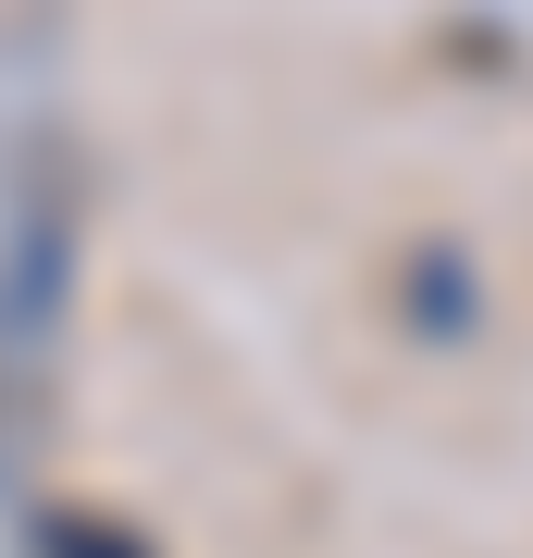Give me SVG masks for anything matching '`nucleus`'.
Wrapping results in <instances>:
<instances>
[{"mask_svg": "<svg viewBox=\"0 0 533 558\" xmlns=\"http://www.w3.org/2000/svg\"><path fill=\"white\" fill-rule=\"evenodd\" d=\"M50 558H137V546H124V521H99V509H62V521H50Z\"/></svg>", "mask_w": 533, "mask_h": 558, "instance_id": "1", "label": "nucleus"}]
</instances>
